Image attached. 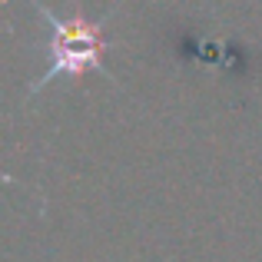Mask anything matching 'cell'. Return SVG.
<instances>
[{
  "label": "cell",
  "instance_id": "1",
  "mask_svg": "<svg viewBox=\"0 0 262 262\" xmlns=\"http://www.w3.org/2000/svg\"><path fill=\"white\" fill-rule=\"evenodd\" d=\"M47 20H50V70L43 73L37 86H43L53 73H83V70H106L100 50H103V37H100V24H86L83 17H70L60 20L53 17L47 7H40Z\"/></svg>",
  "mask_w": 262,
  "mask_h": 262
}]
</instances>
